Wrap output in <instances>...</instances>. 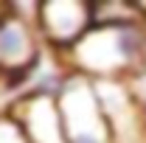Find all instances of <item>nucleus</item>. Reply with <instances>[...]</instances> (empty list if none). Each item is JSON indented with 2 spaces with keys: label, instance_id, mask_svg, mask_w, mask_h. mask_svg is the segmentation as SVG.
<instances>
[{
  "label": "nucleus",
  "instance_id": "1",
  "mask_svg": "<svg viewBox=\"0 0 146 143\" xmlns=\"http://www.w3.org/2000/svg\"><path fill=\"white\" fill-rule=\"evenodd\" d=\"M62 62L90 81H132L146 73V20L129 25H93Z\"/></svg>",
  "mask_w": 146,
  "mask_h": 143
},
{
  "label": "nucleus",
  "instance_id": "2",
  "mask_svg": "<svg viewBox=\"0 0 146 143\" xmlns=\"http://www.w3.org/2000/svg\"><path fill=\"white\" fill-rule=\"evenodd\" d=\"M59 112L68 143H112L110 121L101 109L96 84L73 73L59 93Z\"/></svg>",
  "mask_w": 146,
  "mask_h": 143
},
{
  "label": "nucleus",
  "instance_id": "3",
  "mask_svg": "<svg viewBox=\"0 0 146 143\" xmlns=\"http://www.w3.org/2000/svg\"><path fill=\"white\" fill-rule=\"evenodd\" d=\"M36 6L14 3L0 17V73L25 79L42 59V36L36 31Z\"/></svg>",
  "mask_w": 146,
  "mask_h": 143
},
{
  "label": "nucleus",
  "instance_id": "4",
  "mask_svg": "<svg viewBox=\"0 0 146 143\" xmlns=\"http://www.w3.org/2000/svg\"><path fill=\"white\" fill-rule=\"evenodd\" d=\"M93 28L90 3L82 0H45L36 6V31L45 45L65 54Z\"/></svg>",
  "mask_w": 146,
  "mask_h": 143
},
{
  "label": "nucleus",
  "instance_id": "5",
  "mask_svg": "<svg viewBox=\"0 0 146 143\" xmlns=\"http://www.w3.org/2000/svg\"><path fill=\"white\" fill-rule=\"evenodd\" d=\"M9 115L17 121L28 143H68L59 101L54 95H20Z\"/></svg>",
  "mask_w": 146,
  "mask_h": 143
},
{
  "label": "nucleus",
  "instance_id": "6",
  "mask_svg": "<svg viewBox=\"0 0 146 143\" xmlns=\"http://www.w3.org/2000/svg\"><path fill=\"white\" fill-rule=\"evenodd\" d=\"M0 143H28L23 129L17 126V121L9 112H0Z\"/></svg>",
  "mask_w": 146,
  "mask_h": 143
},
{
  "label": "nucleus",
  "instance_id": "7",
  "mask_svg": "<svg viewBox=\"0 0 146 143\" xmlns=\"http://www.w3.org/2000/svg\"><path fill=\"white\" fill-rule=\"evenodd\" d=\"M129 87H132V93H135V98H138V104H141V109L146 115V73H141L138 79H132Z\"/></svg>",
  "mask_w": 146,
  "mask_h": 143
}]
</instances>
